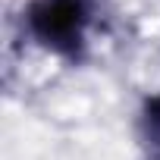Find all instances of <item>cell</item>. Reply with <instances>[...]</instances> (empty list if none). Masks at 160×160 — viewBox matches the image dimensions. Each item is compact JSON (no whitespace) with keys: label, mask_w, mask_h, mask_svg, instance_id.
Returning <instances> with one entry per match:
<instances>
[{"label":"cell","mask_w":160,"mask_h":160,"mask_svg":"<svg viewBox=\"0 0 160 160\" xmlns=\"http://www.w3.org/2000/svg\"><path fill=\"white\" fill-rule=\"evenodd\" d=\"M91 7L88 0H32L25 7L28 35L63 60H78L88 41Z\"/></svg>","instance_id":"cell-1"},{"label":"cell","mask_w":160,"mask_h":160,"mask_svg":"<svg viewBox=\"0 0 160 160\" xmlns=\"http://www.w3.org/2000/svg\"><path fill=\"white\" fill-rule=\"evenodd\" d=\"M141 138H144L151 157L160 160V94H154V98L144 101V110H141Z\"/></svg>","instance_id":"cell-2"}]
</instances>
